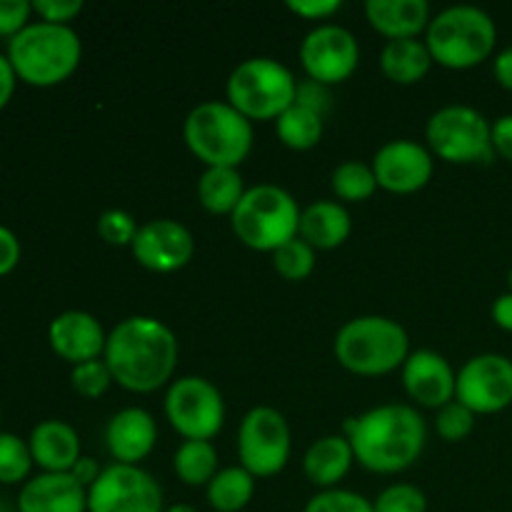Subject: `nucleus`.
<instances>
[{
  "instance_id": "obj_1",
  "label": "nucleus",
  "mask_w": 512,
  "mask_h": 512,
  "mask_svg": "<svg viewBox=\"0 0 512 512\" xmlns=\"http://www.w3.org/2000/svg\"><path fill=\"white\" fill-rule=\"evenodd\" d=\"M178 355V338L163 320L130 315L108 333L103 358L120 388L148 395L173 383Z\"/></svg>"
},
{
  "instance_id": "obj_2",
  "label": "nucleus",
  "mask_w": 512,
  "mask_h": 512,
  "mask_svg": "<svg viewBox=\"0 0 512 512\" xmlns=\"http://www.w3.org/2000/svg\"><path fill=\"white\" fill-rule=\"evenodd\" d=\"M353 445L355 460L378 475H398L413 468L428 443V425L418 408L405 403H385L365 410L343 425Z\"/></svg>"
},
{
  "instance_id": "obj_3",
  "label": "nucleus",
  "mask_w": 512,
  "mask_h": 512,
  "mask_svg": "<svg viewBox=\"0 0 512 512\" xmlns=\"http://www.w3.org/2000/svg\"><path fill=\"white\" fill-rule=\"evenodd\" d=\"M8 60L15 75L35 88H53L68 80L83 60V40L73 25L33 20L8 40Z\"/></svg>"
},
{
  "instance_id": "obj_4",
  "label": "nucleus",
  "mask_w": 512,
  "mask_h": 512,
  "mask_svg": "<svg viewBox=\"0 0 512 512\" xmlns=\"http://www.w3.org/2000/svg\"><path fill=\"white\" fill-rule=\"evenodd\" d=\"M333 353L348 373L378 378L403 368L413 350L408 330L398 320L385 315H358L338 330Z\"/></svg>"
},
{
  "instance_id": "obj_5",
  "label": "nucleus",
  "mask_w": 512,
  "mask_h": 512,
  "mask_svg": "<svg viewBox=\"0 0 512 512\" xmlns=\"http://www.w3.org/2000/svg\"><path fill=\"white\" fill-rule=\"evenodd\" d=\"M183 138L205 168H238L253 150V120L228 100H203L185 115Z\"/></svg>"
},
{
  "instance_id": "obj_6",
  "label": "nucleus",
  "mask_w": 512,
  "mask_h": 512,
  "mask_svg": "<svg viewBox=\"0 0 512 512\" xmlns=\"http://www.w3.org/2000/svg\"><path fill=\"white\" fill-rule=\"evenodd\" d=\"M425 43L438 65L450 70H468L493 55L498 43V25L493 15L478 5H448L430 18Z\"/></svg>"
},
{
  "instance_id": "obj_7",
  "label": "nucleus",
  "mask_w": 512,
  "mask_h": 512,
  "mask_svg": "<svg viewBox=\"0 0 512 512\" xmlns=\"http://www.w3.org/2000/svg\"><path fill=\"white\" fill-rule=\"evenodd\" d=\"M300 205L285 188L260 183L245 190L243 200L230 215L238 240L260 253H275L280 245L298 238Z\"/></svg>"
},
{
  "instance_id": "obj_8",
  "label": "nucleus",
  "mask_w": 512,
  "mask_h": 512,
  "mask_svg": "<svg viewBox=\"0 0 512 512\" xmlns=\"http://www.w3.org/2000/svg\"><path fill=\"white\" fill-rule=\"evenodd\" d=\"M293 70L268 55L245 58L225 83V100L248 120H278L295 103Z\"/></svg>"
},
{
  "instance_id": "obj_9",
  "label": "nucleus",
  "mask_w": 512,
  "mask_h": 512,
  "mask_svg": "<svg viewBox=\"0 0 512 512\" xmlns=\"http://www.w3.org/2000/svg\"><path fill=\"white\" fill-rule=\"evenodd\" d=\"M488 118L470 105H443L430 115L425 140L430 153L445 163H490L495 155Z\"/></svg>"
},
{
  "instance_id": "obj_10",
  "label": "nucleus",
  "mask_w": 512,
  "mask_h": 512,
  "mask_svg": "<svg viewBox=\"0 0 512 512\" xmlns=\"http://www.w3.org/2000/svg\"><path fill=\"white\" fill-rule=\"evenodd\" d=\"M293 453L290 425L280 410L258 405L243 415L238 428V460L253 478L283 473Z\"/></svg>"
},
{
  "instance_id": "obj_11",
  "label": "nucleus",
  "mask_w": 512,
  "mask_h": 512,
  "mask_svg": "<svg viewBox=\"0 0 512 512\" xmlns=\"http://www.w3.org/2000/svg\"><path fill=\"white\" fill-rule=\"evenodd\" d=\"M165 418L185 440H213L225 425L223 393L200 375H183L165 390Z\"/></svg>"
},
{
  "instance_id": "obj_12",
  "label": "nucleus",
  "mask_w": 512,
  "mask_h": 512,
  "mask_svg": "<svg viewBox=\"0 0 512 512\" xmlns=\"http://www.w3.org/2000/svg\"><path fill=\"white\" fill-rule=\"evenodd\" d=\"M88 512H165L163 488L140 465L113 463L88 488Z\"/></svg>"
},
{
  "instance_id": "obj_13",
  "label": "nucleus",
  "mask_w": 512,
  "mask_h": 512,
  "mask_svg": "<svg viewBox=\"0 0 512 512\" xmlns=\"http://www.w3.org/2000/svg\"><path fill=\"white\" fill-rule=\"evenodd\" d=\"M300 65L310 80L338 85L360 65V45L353 30L338 23H318L300 43Z\"/></svg>"
},
{
  "instance_id": "obj_14",
  "label": "nucleus",
  "mask_w": 512,
  "mask_h": 512,
  "mask_svg": "<svg viewBox=\"0 0 512 512\" xmlns=\"http://www.w3.org/2000/svg\"><path fill=\"white\" fill-rule=\"evenodd\" d=\"M455 400L475 415H493L512 405V360L500 353H480L458 370Z\"/></svg>"
},
{
  "instance_id": "obj_15",
  "label": "nucleus",
  "mask_w": 512,
  "mask_h": 512,
  "mask_svg": "<svg viewBox=\"0 0 512 512\" xmlns=\"http://www.w3.org/2000/svg\"><path fill=\"white\" fill-rule=\"evenodd\" d=\"M378 188L395 195H410L430 183L435 170L433 153L423 143L410 138L388 140L378 148L373 158Z\"/></svg>"
},
{
  "instance_id": "obj_16",
  "label": "nucleus",
  "mask_w": 512,
  "mask_h": 512,
  "mask_svg": "<svg viewBox=\"0 0 512 512\" xmlns=\"http://www.w3.org/2000/svg\"><path fill=\"white\" fill-rule=\"evenodd\" d=\"M130 253L138 265L153 273H175L193 260L195 238L188 225L173 218H155L140 225Z\"/></svg>"
},
{
  "instance_id": "obj_17",
  "label": "nucleus",
  "mask_w": 512,
  "mask_h": 512,
  "mask_svg": "<svg viewBox=\"0 0 512 512\" xmlns=\"http://www.w3.org/2000/svg\"><path fill=\"white\" fill-rule=\"evenodd\" d=\"M400 375H403L405 393L423 408L440 410L455 400L458 373L438 350H413L400 368Z\"/></svg>"
},
{
  "instance_id": "obj_18",
  "label": "nucleus",
  "mask_w": 512,
  "mask_h": 512,
  "mask_svg": "<svg viewBox=\"0 0 512 512\" xmlns=\"http://www.w3.org/2000/svg\"><path fill=\"white\" fill-rule=\"evenodd\" d=\"M48 340L58 358L68 360L70 365H80L103 358L108 333L88 310H65L50 320Z\"/></svg>"
},
{
  "instance_id": "obj_19",
  "label": "nucleus",
  "mask_w": 512,
  "mask_h": 512,
  "mask_svg": "<svg viewBox=\"0 0 512 512\" xmlns=\"http://www.w3.org/2000/svg\"><path fill=\"white\" fill-rule=\"evenodd\" d=\"M158 443V425L145 408H123L105 425V445L115 463L140 465Z\"/></svg>"
},
{
  "instance_id": "obj_20",
  "label": "nucleus",
  "mask_w": 512,
  "mask_h": 512,
  "mask_svg": "<svg viewBox=\"0 0 512 512\" xmlns=\"http://www.w3.org/2000/svg\"><path fill=\"white\" fill-rule=\"evenodd\" d=\"M18 512H88V490L70 473H40L20 488Z\"/></svg>"
},
{
  "instance_id": "obj_21",
  "label": "nucleus",
  "mask_w": 512,
  "mask_h": 512,
  "mask_svg": "<svg viewBox=\"0 0 512 512\" xmlns=\"http://www.w3.org/2000/svg\"><path fill=\"white\" fill-rule=\"evenodd\" d=\"M30 455L43 473H70L73 465L83 458L80 453V435L65 420H40L30 430Z\"/></svg>"
},
{
  "instance_id": "obj_22",
  "label": "nucleus",
  "mask_w": 512,
  "mask_h": 512,
  "mask_svg": "<svg viewBox=\"0 0 512 512\" xmlns=\"http://www.w3.org/2000/svg\"><path fill=\"white\" fill-rule=\"evenodd\" d=\"M368 23L388 40L420 38L428 30L430 3L428 0H368L365 3Z\"/></svg>"
},
{
  "instance_id": "obj_23",
  "label": "nucleus",
  "mask_w": 512,
  "mask_h": 512,
  "mask_svg": "<svg viewBox=\"0 0 512 512\" xmlns=\"http://www.w3.org/2000/svg\"><path fill=\"white\" fill-rule=\"evenodd\" d=\"M355 463L353 445L345 435H323L303 455V473L318 490L338 488Z\"/></svg>"
},
{
  "instance_id": "obj_24",
  "label": "nucleus",
  "mask_w": 512,
  "mask_h": 512,
  "mask_svg": "<svg viewBox=\"0 0 512 512\" xmlns=\"http://www.w3.org/2000/svg\"><path fill=\"white\" fill-rule=\"evenodd\" d=\"M353 233L348 208L338 200H315L300 213L298 238L315 250H335Z\"/></svg>"
},
{
  "instance_id": "obj_25",
  "label": "nucleus",
  "mask_w": 512,
  "mask_h": 512,
  "mask_svg": "<svg viewBox=\"0 0 512 512\" xmlns=\"http://www.w3.org/2000/svg\"><path fill=\"white\" fill-rule=\"evenodd\" d=\"M433 63L428 43L420 38L388 40L380 50V70L385 78L398 85L420 83L430 73Z\"/></svg>"
},
{
  "instance_id": "obj_26",
  "label": "nucleus",
  "mask_w": 512,
  "mask_h": 512,
  "mask_svg": "<svg viewBox=\"0 0 512 512\" xmlns=\"http://www.w3.org/2000/svg\"><path fill=\"white\" fill-rule=\"evenodd\" d=\"M245 190L238 168H205L198 180L200 205L213 215H233Z\"/></svg>"
},
{
  "instance_id": "obj_27",
  "label": "nucleus",
  "mask_w": 512,
  "mask_h": 512,
  "mask_svg": "<svg viewBox=\"0 0 512 512\" xmlns=\"http://www.w3.org/2000/svg\"><path fill=\"white\" fill-rule=\"evenodd\" d=\"M255 480L243 465L220 468L205 488L208 505L215 512H243L255 495Z\"/></svg>"
},
{
  "instance_id": "obj_28",
  "label": "nucleus",
  "mask_w": 512,
  "mask_h": 512,
  "mask_svg": "<svg viewBox=\"0 0 512 512\" xmlns=\"http://www.w3.org/2000/svg\"><path fill=\"white\" fill-rule=\"evenodd\" d=\"M173 468L180 483L190 488H208L220 470L213 440H183L173 455Z\"/></svg>"
},
{
  "instance_id": "obj_29",
  "label": "nucleus",
  "mask_w": 512,
  "mask_h": 512,
  "mask_svg": "<svg viewBox=\"0 0 512 512\" xmlns=\"http://www.w3.org/2000/svg\"><path fill=\"white\" fill-rule=\"evenodd\" d=\"M323 115L315 110L303 108L293 103L278 120H275V133L283 145L290 150H310L323 140Z\"/></svg>"
},
{
  "instance_id": "obj_30",
  "label": "nucleus",
  "mask_w": 512,
  "mask_h": 512,
  "mask_svg": "<svg viewBox=\"0 0 512 512\" xmlns=\"http://www.w3.org/2000/svg\"><path fill=\"white\" fill-rule=\"evenodd\" d=\"M330 185H333V193L345 203H363L375 195L378 178H375L373 165L363 160H345L333 170Z\"/></svg>"
},
{
  "instance_id": "obj_31",
  "label": "nucleus",
  "mask_w": 512,
  "mask_h": 512,
  "mask_svg": "<svg viewBox=\"0 0 512 512\" xmlns=\"http://www.w3.org/2000/svg\"><path fill=\"white\" fill-rule=\"evenodd\" d=\"M28 440L15 433H0V483L18 485L28 483L33 470Z\"/></svg>"
},
{
  "instance_id": "obj_32",
  "label": "nucleus",
  "mask_w": 512,
  "mask_h": 512,
  "mask_svg": "<svg viewBox=\"0 0 512 512\" xmlns=\"http://www.w3.org/2000/svg\"><path fill=\"white\" fill-rule=\"evenodd\" d=\"M273 268L290 283L310 278L315 270V248H310L303 238H293L273 253Z\"/></svg>"
},
{
  "instance_id": "obj_33",
  "label": "nucleus",
  "mask_w": 512,
  "mask_h": 512,
  "mask_svg": "<svg viewBox=\"0 0 512 512\" xmlns=\"http://www.w3.org/2000/svg\"><path fill=\"white\" fill-rule=\"evenodd\" d=\"M70 383H73V390L83 398L95 400L100 395L108 393L110 385L115 383L113 373H110L105 358L88 360V363L73 365V373H70Z\"/></svg>"
},
{
  "instance_id": "obj_34",
  "label": "nucleus",
  "mask_w": 512,
  "mask_h": 512,
  "mask_svg": "<svg viewBox=\"0 0 512 512\" xmlns=\"http://www.w3.org/2000/svg\"><path fill=\"white\" fill-rule=\"evenodd\" d=\"M375 512H428V498L413 483H393L373 500Z\"/></svg>"
},
{
  "instance_id": "obj_35",
  "label": "nucleus",
  "mask_w": 512,
  "mask_h": 512,
  "mask_svg": "<svg viewBox=\"0 0 512 512\" xmlns=\"http://www.w3.org/2000/svg\"><path fill=\"white\" fill-rule=\"evenodd\" d=\"M303 512H375V508L373 500L355 493V490L333 488L318 490V493L305 503Z\"/></svg>"
},
{
  "instance_id": "obj_36",
  "label": "nucleus",
  "mask_w": 512,
  "mask_h": 512,
  "mask_svg": "<svg viewBox=\"0 0 512 512\" xmlns=\"http://www.w3.org/2000/svg\"><path fill=\"white\" fill-rule=\"evenodd\" d=\"M475 418H478V415H475L473 410L465 408L460 400H453V403L443 405V408L438 410L435 430H438V435L445 443H460V440H465L475 430Z\"/></svg>"
},
{
  "instance_id": "obj_37",
  "label": "nucleus",
  "mask_w": 512,
  "mask_h": 512,
  "mask_svg": "<svg viewBox=\"0 0 512 512\" xmlns=\"http://www.w3.org/2000/svg\"><path fill=\"white\" fill-rule=\"evenodd\" d=\"M138 220L128 210L110 208L98 218V235L113 248H130L138 235Z\"/></svg>"
},
{
  "instance_id": "obj_38",
  "label": "nucleus",
  "mask_w": 512,
  "mask_h": 512,
  "mask_svg": "<svg viewBox=\"0 0 512 512\" xmlns=\"http://www.w3.org/2000/svg\"><path fill=\"white\" fill-rule=\"evenodd\" d=\"M33 3L30 0H0V38H15L33 20Z\"/></svg>"
},
{
  "instance_id": "obj_39",
  "label": "nucleus",
  "mask_w": 512,
  "mask_h": 512,
  "mask_svg": "<svg viewBox=\"0 0 512 512\" xmlns=\"http://www.w3.org/2000/svg\"><path fill=\"white\" fill-rule=\"evenodd\" d=\"M33 13L43 23L70 25L83 13V0H33Z\"/></svg>"
},
{
  "instance_id": "obj_40",
  "label": "nucleus",
  "mask_w": 512,
  "mask_h": 512,
  "mask_svg": "<svg viewBox=\"0 0 512 512\" xmlns=\"http://www.w3.org/2000/svg\"><path fill=\"white\" fill-rule=\"evenodd\" d=\"M295 103L303 105V108L315 110V113L325 115V110L333 103V95H330V85L318 83V80H298V90H295Z\"/></svg>"
},
{
  "instance_id": "obj_41",
  "label": "nucleus",
  "mask_w": 512,
  "mask_h": 512,
  "mask_svg": "<svg viewBox=\"0 0 512 512\" xmlns=\"http://www.w3.org/2000/svg\"><path fill=\"white\" fill-rule=\"evenodd\" d=\"M288 8L305 20H328L343 8L340 0H288Z\"/></svg>"
},
{
  "instance_id": "obj_42",
  "label": "nucleus",
  "mask_w": 512,
  "mask_h": 512,
  "mask_svg": "<svg viewBox=\"0 0 512 512\" xmlns=\"http://www.w3.org/2000/svg\"><path fill=\"white\" fill-rule=\"evenodd\" d=\"M20 240L8 225H0V278L13 273L15 265L20 263Z\"/></svg>"
},
{
  "instance_id": "obj_43",
  "label": "nucleus",
  "mask_w": 512,
  "mask_h": 512,
  "mask_svg": "<svg viewBox=\"0 0 512 512\" xmlns=\"http://www.w3.org/2000/svg\"><path fill=\"white\" fill-rule=\"evenodd\" d=\"M490 135H493V150L500 158L512 163V113L500 115L493 125H490Z\"/></svg>"
},
{
  "instance_id": "obj_44",
  "label": "nucleus",
  "mask_w": 512,
  "mask_h": 512,
  "mask_svg": "<svg viewBox=\"0 0 512 512\" xmlns=\"http://www.w3.org/2000/svg\"><path fill=\"white\" fill-rule=\"evenodd\" d=\"M15 85H18V75H15L8 55L0 53V110L10 103V98L15 93Z\"/></svg>"
},
{
  "instance_id": "obj_45",
  "label": "nucleus",
  "mask_w": 512,
  "mask_h": 512,
  "mask_svg": "<svg viewBox=\"0 0 512 512\" xmlns=\"http://www.w3.org/2000/svg\"><path fill=\"white\" fill-rule=\"evenodd\" d=\"M100 473H103L100 463L95 458H88V455H83V458L73 465V470H70V475H73V478L78 480L85 490H88L90 485L100 478Z\"/></svg>"
},
{
  "instance_id": "obj_46",
  "label": "nucleus",
  "mask_w": 512,
  "mask_h": 512,
  "mask_svg": "<svg viewBox=\"0 0 512 512\" xmlns=\"http://www.w3.org/2000/svg\"><path fill=\"white\" fill-rule=\"evenodd\" d=\"M493 73H495V80H498L503 88L512 90V45H508V48H503L498 55H495Z\"/></svg>"
},
{
  "instance_id": "obj_47",
  "label": "nucleus",
  "mask_w": 512,
  "mask_h": 512,
  "mask_svg": "<svg viewBox=\"0 0 512 512\" xmlns=\"http://www.w3.org/2000/svg\"><path fill=\"white\" fill-rule=\"evenodd\" d=\"M493 320L498 328L512 333V293H503L493 303Z\"/></svg>"
},
{
  "instance_id": "obj_48",
  "label": "nucleus",
  "mask_w": 512,
  "mask_h": 512,
  "mask_svg": "<svg viewBox=\"0 0 512 512\" xmlns=\"http://www.w3.org/2000/svg\"><path fill=\"white\" fill-rule=\"evenodd\" d=\"M165 512H198V508H193V505L188 503H175L170 505V508H165Z\"/></svg>"
},
{
  "instance_id": "obj_49",
  "label": "nucleus",
  "mask_w": 512,
  "mask_h": 512,
  "mask_svg": "<svg viewBox=\"0 0 512 512\" xmlns=\"http://www.w3.org/2000/svg\"><path fill=\"white\" fill-rule=\"evenodd\" d=\"M508 283H510V293H512V268H510V273H508Z\"/></svg>"
}]
</instances>
